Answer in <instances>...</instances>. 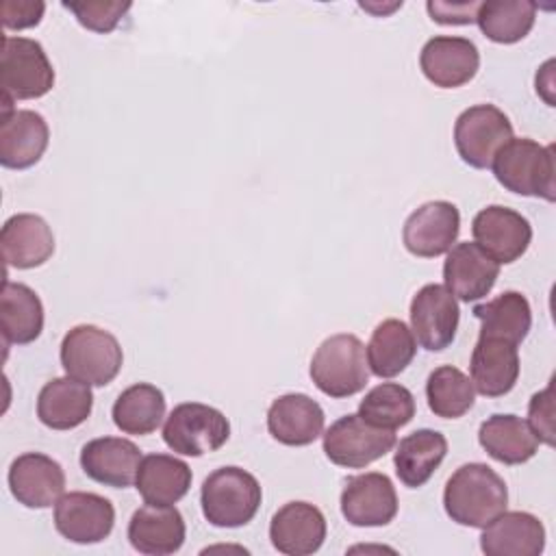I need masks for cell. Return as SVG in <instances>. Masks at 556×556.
Here are the masks:
<instances>
[{
    "instance_id": "cell-12",
    "label": "cell",
    "mask_w": 556,
    "mask_h": 556,
    "mask_svg": "<svg viewBox=\"0 0 556 556\" xmlns=\"http://www.w3.org/2000/svg\"><path fill=\"white\" fill-rule=\"evenodd\" d=\"M341 515L356 528H380L397 515V493L389 476L378 471L345 480L341 491Z\"/></svg>"
},
{
    "instance_id": "cell-39",
    "label": "cell",
    "mask_w": 556,
    "mask_h": 556,
    "mask_svg": "<svg viewBox=\"0 0 556 556\" xmlns=\"http://www.w3.org/2000/svg\"><path fill=\"white\" fill-rule=\"evenodd\" d=\"M46 4L41 0H2L0 15L4 28H30L37 26L43 17Z\"/></svg>"
},
{
    "instance_id": "cell-5",
    "label": "cell",
    "mask_w": 556,
    "mask_h": 556,
    "mask_svg": "<svg viewBox=\"0 0 556 556\" xmlns=\"http://www.w3.org/2000/svg\"><path fill=\"white\" fill-rule=\"evenodd\" d=\"M59 356L65 374L89 387L109 384L124 363L119 341L93 324H80L67 330Z\"/></svg>"
},
{
    "instance_id": "cell-7",
    "label": "cell",
    "mask_w": 556,
    "mask_h": 556,
    "mask_svg": "<svg viewBox=\"0 0 556 556\" xmlns=\"http://www.w3.org/2000/svg\"><path fill=\"white\" fill-rule=\"evenodd\" d=\"M230 437L226 415L208 404L185 402L174 406L163 426L165 445L182 456H202L219 450Z\"/></svg>"
},
{
    "instance_id": "cell-33",
    "label": "cell",
    "mask_w": 556,
    "mask_h": 556,
    "mask_svg": "<svg viewBox=\"0 0 556 556\" xmlns=\"http://www.w3.org/2000/svg\"><path fill=\"white\" fill-rule=\"evenodd\" d=\"M111 415L124 434H152L165 417V395L150 382H137L117 395Z\"/></svg>"
},
{
    "instance_id": "cell-11",
    "label": "cell",
    "mask_w": 556,
    "mask_h": 556,
    "mask_svg": "<svg viewBox=\"0 0 556 556\" xmlns=\"http://www.w3.org/2000/svg\"><path fill=\"white\" fill-rule=\"evenodd\" d=\"M115 526L113 504L98 493L70 491L54 504L56 532L78 545H93L104 541Z\"/></svg>"
},
{
    "instance_id": "cell-2",
    "label": "cell",
    "mask_w": 556,
    "mask_h": 556,
    "mask_svg": "<svg viewBox=\"0 0 556 556\" xmlns=\"http://www.w3.org/2000/svg\"><path fill=\"white\" fill-rule=\"evenodd\" d=\"M497 182L526 198L556 200V159L554 146H541L534 139L519 137L504 143L491 161Z\"/></svg>"
},
{
    "instance_id": "cell-8",
    "label": "cell",
    "mask_w": 556,
    "mask_h": 556,
    "mask_svg": "<svg viewBox=\"0 0 556 556\" xmlns=\"http://www.w3.org/2000/svg\"><path fill=\"white\" fill-rule=\"evenodd\" d=\"M395 443V430L371 426L358 413L339 417L324 432V452L328 460L348 469L367 467L391 452Z\"/></svg>"
},
{
    "instance_id": "cell-27",
    "label": "cell",
    "mask_w": 556,
    "mask_h": 556,
    "mask_svg": "<svg viewBox=\"0 0 556 556\" xmlns=\"http://www.w3.org/2000/svg\"><path fill=\"white\" fill-rule=\"evenodd\" d=\"M191 467L172 454H148L141 458L135 486L146 504L174 506L191 489Z\"/></svg>"
},
{
    "instance_id": "cell-35",
    "label": "cell",
    "mask_w": 556,
    "mask_h": 556,
    "mask_svg": "<svg viewBox=\"0 0 556 556\" xmlns=\"http://www.w3.org/2000/svg\"><path fill=\"white\" fill-rule=\"evenodd\" d=\"M426 397L430 410L441 419L463 417L476 400L473 382L458 367L441 365L426 380Z\"/></svg>"
},
{
    "instance_id": "cell-23",
    "label": "cell",
    "mask_w": 556,
    "mask_h": 556,
    "mask_svg": "<svg viewBox=\"0 0 556 556\" xmlns=\"http://www.w3.org/2000/svg\"><path fill=\"white\" fill-rule=\"evenodd\" d=\"M471 382L484 397H502L513 391L519 378L517 345L495 337H480L469 361Z\"/></svg>"
},
{
    "instance_id": "cell-17",
    "label": "cell",
    "mask_w": 556,
    "mask_h": 556,
    "mask_svg": "<svg viewBox=\"0 0 556 556\" xmlns=\"http://www.w3.org/2000/svg\"><path fill=\"white\" fill-rule=\"evenodd\" d=\"M497 276L500 263H495L478 243L463 241L447 250V258L443 263V287L454 298L463 302L482 300L495 287Z\"/></svg>"
},
{
    "instance_id": "cell-26",
    "label": "cell",
    "mask_w": 556,
    "mask_h": 556,
    "mask_svg": "<svg viewBox=\"0 0 556 556\" xmlns=\"http://www.w3.org/2000/svg\"><path fill=\"white\" fill-rule=\"evenodd\" d=\"M93 406L89 384L63 376L48 380L37 395V417L46 428L72 430L87 421Z\"/></svg>"
},
{
    "instance_id": "cell-22",
    "label": "cell",
    "mask_w": 556,
    "mask_h": 556,
    "mask_svg": "<svg viewBox=\"0 0 556 556\" xmlns=\"http://www.w3.org/2000/svg\"><path fill=\"white\" fill-rule=\"evenodd\" d=\"M0 248L9 267L33 269L52 256L54 235L43 217L35 213H17L4 222Z\"/></svg>"
},
{
    "instance_id": "cell-3",
    "label": "cell",
    "mask_w": 556,
    "mask_h": 556,
    "mask_svg": "<svg viewBox=\"0 0 556 556\" xmlns=\"http://www.w3.org/2000/svg\"><path fill=\"white\" fill-rule=\"evenodd\" d=\"M263 500L258 480L235 465L206 476L200 489L204 519L215 528H241L254 519Z\"/></svg>"
},
{
    "instance_id": "cell-40",
    "label": "cell",
    "mask_w": 556,
    "mask_h": 556,
    "mask_svg": "<svg viewBox=\"0 0 556 556\" xmlns=\"http://www.w3.org/2000/svg\"><path fill=\"white\" fill-rule=\"evenodd\" d=\"M478 7L480 2H426V9L437 24H471L476 22Z\"/></svg>"
},
{
    "instance_id": "cell-6",
    "label": "cell",
    "mask_w": 556,
    "mask_h": 556,
    "mask_svg": "<svg viewBox=\"0 0 556 556\" xmlns=\"http://www.w3.org/2000/svg\"><path fill=\"white\" fill-rule=\"evenodd\" d=\"M2 98L35 100L54 87V70L43 46L30 37H2L0 52Z\"/></svg>"
},
{
    "instance_id": "cell-31",
    "label": "cell",
    "mask_w": 556,
    "mask_h": 556,
    "mask_svg": "<svg viewBox=\"0 0 556 556\" xmlns=\"http://www.w3.org/2000/svg\"><path fill=\"white\" fill-rule=\"evenodd\" d=\"M367 363L369 371L378 378H393L402 374L417 352V341L413 330L402 319L380 321L367 343Z\"/></svg>"
},
{
    "instance_id": "cell-34",
    "label": "cell",
    "mask_w": 556,
    "mask_h": 556,
    "mask_svg": "<svg viewBox=\"0 0 556 556\" xmlns=\"http://www.w3.org/2000/svg\"><path fill=\"white\" fill-rule=\"evenodd\" d=\"M536 4L530 0H486L480 2L476 22L482 35L495 43H517L534 26Z\"/></svg>"
},
{
    "instance_id": "cell-30",
    "label": "cell",
    "mask_w": 556,
    "mask_h": 556,
    "mask_svg": "<svg viewBox=\"0 0 556 556\" xmlns=\"http://www.w3.org/2000/svg\"><path fill=\"white\" fill-rule=\"evenodd\" d=\"M0 330L7 345H26L41 334L43 304L28 285L4 280L0 293Z\"/></svg>"
},
{
    "instance_id": "cell-24",
    "label": "cell",
    "mask_w": 556,
    "mask_h": 556,
    "mask_svg": "<svg viewBox=\"0 0 556 556\" xmlns=\"http://www.w3.org/2000/svg\"><path fill=\"white\" fill-rule=\"evenodd\" d=\"M324 410L306 393H285L267 410L269 434L291 447L311 445L324 432Z\"/></svg>"
},
{
    "instance_id": "cell-29",
    "label": "cell",
    "mask_w": 556,
    "mask_h": 556,
    "mask_svg": "<svg viewBox=\"0 0 556 556\" xmlns=\"http://www.w3.org/2000/svg\"><path fill=\"white\" fill-rule=\"evenodd\" d=\"M447 454V439L430 428L415 430L400 439L393 465L400 482L408 489L424 486Z\"/></svg>"
},
{
    "instance_id": "cell-14",
    "label": "cell",
    "mask_w": 556,
    "mask_h": 556,
    "mask_svg": "<svg viewBox=\"0 0 556 556\" xmlns=\"http://www.w3.org/2000/svg\"><path fill=\"white\" fill-rule=\"evenodd\" d=\"M473 243H478L495 263H515L521 258L532 241L530 222L500 204H491L476 213L471 222Z\"/></svg>"
},
{
    "instance_id": "cell-13",
    "label": "cell",
    "mask_w": 556,
    "mask_h": 556,
    "mask_svg": "<svg viewBox=\"0 0 556 556\" xmlns=\"http://www.w3.org/2000/svg\"><path fill=\"white\" fill-rule=\"evenodd\" d=\"M460 230V213L447 200H432L415 208L402 228L404 248L419 258L445 254Z\"/></svg>"
},
{
    "instance_id": "cell-1",
    "label": "cell",
    "mask_w": 556,
    "mask_h": 556,
    "mask_svg": "<svg viewBox=\"0 0 556 556\" xmlns=\"http://www.w3.org/2000/svg\"><path fill=\"white\" fill-rule=\"evenodd\" d=\"M508 506V489L497 471L484 463L460 465L443 491V508L452 521L484 528Z\"/></svg>"
},
{
    "instance_id": "cell-20",
    "label": "cell",
    "mask_w": 556,
    "mask_h": 556,
    "mask_svg": "<svg viewBox=\"0 0 556 556\" xmlns=\"http://www.w3.org/2000/svg\"><path fill=\"white\" fill-rule=\"evenodd\" d=\"M141 463V450L122 437L91 439L80 450V467L93 482L113 489H126L135 482Z\"/></svg>"
},
{
    "instance_id": "cell-18",
    "label": "cell",
    "mask_w": 556,
    "mask_h": 556,
    "mask_svg": "<svg viewBox=\"0 0 556 556\" xmlns=\"http://www.w3.org/2000/svg\"><path fill=\"white\" fill-rule=\"evenodd\" d=\"M50 130L37 111L7 109L0 122V163L9 169H28L43 156Z\"/></svg>"
},
{
    "instance_id": "cell-21",
    "label": "cell",
    "mask_w": 556,
    "mask_h": 556,
    "mask_svg": "<svg viewBox=\"0 0 556 556\" xmlns=\"http://www.w3.org/2000/svg\"><path fill=\"white\" fill-rule=\"evenodd\" d=\"M185 536V519L176 506L146 504L137 508L128 521V541L139 554H174L182 547Z\"/></svg>"
},
{
    "instance_id": "cell-32",
    "label": "cell",
    "mask_w": 556,
    "mask_h": 556,
    "mask_svg": "<svg viewBox=\"0 0 556 556\" xmlns=\"http://www.w3.org/2000/svg\"><path fill=\"white\" fill-rule=\"evenodd\" d=\"M480 321V337H495L519 345L532 326V311L526 295L519 291H504L491 302L473 308Z\"/></svg>"
},
{
    "instance_id": "cell-36",
    "label": "cell",
    "mask_w": 556,
    "mask_h": 556,
    "mask_svg": "<svg viewBox=\"0 0 556 556\" xmlns=\"http://www.w3.org/2000/svg\"><path fill=\"white\" fill-rule=\"evenodd\" d=\"M358 415L371 426L397 430L415 417V397L397 382H382L361 400Z\"/></svg>"
},
{
    "instance_id": "cell-37",
    "label": "cell",
    "mask_w": 556,
    "mask_h": 556,
    "mask_svg": "<svg viewBox=\"0 0 556 556\" xmlns=\"http://www.w3.org/2000/svg\"><path fill=\"white\" fill-rule=\"evenodd\" d=\"M63 9L72 11L76 22L93 33H111L119 20L128 13L130 2H104V0H80L63 2Z\"/></svg>"
},
{
    "instance_id": "cell-25",
    "label": "cell",
    "mask_w": 556,
    "mask_h": 556,
    "mask_svg": "<svg viewBox=\"0 0 556 556\" xmlns=\"http://www.w3.org/2000/svg\"><path fill=\"white\" fill-rule=\"evenodd\" d=\"M545 547V528L532 513L510 510L482 528L480 549L486 556H539Z\"/></svg>"
},
{
    "instance_id": "cell-28",
    "label": "cell",
    "mask_w": 556,
    "mask_h": 556,
    "mask_svg": "<svg viewBox=\"0 0 556 556\" xmlns=\"http://www.w3.org/2000/svg\"><path fill=\"white\" fill-rule=\"evenodd\" d=\"M478 443L493 460L504 465L528 463L539 450V439L528 421L510 413L486 417L480 424Z\"/></svg>"
},
{
    "instance_id": "cell-16",
    "label": "cell",
    "mask_w": 556,
    "mask_h": 556,
    "mask_svg": "<svg viewBox=\"0 0 556 556\" xmlns=\"http://www.w3.org/2000/svg\"><path fill=\"white\" fill-rule=\"evenodd\" d=\"M7 480L13 497L26 508H48L65 491L63 467L41 452L20 454L11 463Z\"/></svg>"
},
{
    "instance_id": "cell-38",
    "label": "cell",
    "mask_w": 556,
    "mask_h": 556,
    "mask_svg": "<svg viewBox=\"0 0 556 556\" xmlns=\"http://www.w3.org/2000/svg\"><path fill=\"white\" fill-rule=\"evenodd\" d=\"M528 426L536 434L539 443L554 445V402H552V384L543 391L534 393L528 404Z\"/></svg>"
},
{
    "instance_id": "cell-9",
    "label": "cell",
    "mask_w": 556,
    "mask_h": 556,
    "mask_svg": "<svg viewBox=\"0 0 556 556\" xmlns=\"http://www.w3.org/2000/svg\"><path fill=\"white\" fill-rule=\"evenodd\" d=\"M513 139V124L495 104H473L454 124V146L463 163L476 169L491 167L497 150Z\"/></svg>"
},
{
    "instance_id": "cell-15",
    "label": "cell",
    "mask_w": 556,
    "mask_h": 556,
    "mask_svg": "<svg viewBox=\"0 0 556 556\" xmlns=\"http://www.w3.org/2000/svg\"><path fill=\"white\" fill-rule=\"evenodd\" d=\"M419 67L434 87L454 89L467 85L476 76L480 67V52L467 37L437 35L424 43L419 52Z\"/></svg>"
},
{
    "instance_id": "cell-10",
    "label": "cell",
    "mask_w": 556,
    "mask_h": 556,
    "mask_svg": "<svg viewBox=\"0 0 556 556\" xmlns=\"http://www.w3.org/2000/svg\"><path fill=\"white\" fill-rule=\"evenodd\" d=\"M458 319V302L443 285H424L410 300V330L428 352H441L452 345Z\"/></svg>"
},
{
    "instance_id": "cell-4",
    "label": "cell",
    "mask_w": 556,
    "mask_h": 556,
    "mask_svg": "<svg viewBox=\"0 0 556 556\" xmlns=\"http://www.w3.org/2000/svg\"><path fill=\"white\" fill-rule=\"evenodd\" d=\"M308 374L315 387L328 397L356 395L369 380L367 350L356 334H332L315 350Z\"/></svg>"
},
{
    "instance_id": "cell-19",
    "label": "cell",
    "mask_w": 556,
    "mask_h": 556,
    "mask_svg": "<svg viewBox=\"0 0 556 556\" xmlns=\"http://www.w3.org/2000/svg\"><path fill=\"white\" fill-rule=\"evenodd\" d=\"M269 539L280 554H315L326 539V517L315 504L287 502L269 521Z\"/></svg>"
}]
</instances>
